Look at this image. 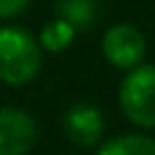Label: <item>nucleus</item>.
I'll list each match as a JSON object with an SVG mask.
<instances>
[{"label": "nucleus", "instance_id": "f257e3e1", "mask_svg": "<svg viewBox=\"0 0 155 155\" xmlns=\"http://www.w3.org/2000/svg\"><path fill=\"white\" fill-rule=\"evenodd\" d=\"M41 70V47L21 26H0V83L26 85Z\"/></svg>", "mask_w": 155, "mask_h": 155}, {"label": "nucleus", "instance_id": "f03ea898", "mask_svg": "<svg viewBox=\"0 0 155 155\" xmlns=\"http://www.w3.org/2000/svg\"><path fill=\"white\" fill-rule=\"evenodd\" d=\"M119 106L137 127H155V65H137L119 88Z\"/></svg>", "mask_w": 155, "mask_h": 155}, {"label": "nucleus", "instance_id": "7ed1b4c3", "mask_svg": "<svg viewBox=\"0 0 155 155\" xmlns=\"http://www.w3.org/2000/svg\"><path fill=\"white\" fill-rule=\"evenodd\" d=\"M145 49H147V44H145L142 31L137 26H132V23H116L101 39V52H104V57L114 67H119V70H132V67H137L142 62V57H145Z\"/></svg>", "mask_w": 155, "mask_h": 155}, {"label": "nucleus", "instance_id": "20e7f679", "mask_svg": "<svg viewBox=\"0 0 155 155\" xmlns=\"http://www.w3.org/2000/svg\"><path fill=\"white\" fill-rule=\"evenodd\" d=\"M36 140V122L21 109H0V155H26Z\"/></svg>", "mask_w": 155, "mask_h": 155}, {"label": "nucleus", "instance_id": "39448f33", "mask_svg": "<svg viewBox=\"0 0 155 155\" xmlns=\"http://www.w3.org/2000/svg\"><path fill=\"white\" fill-rule=\"evenodd\" d=\"M62 129H65L67 140L78 147H91L101 140L104 134V116L93 104H72L65 111L62 119Z\"/></svg>", "mask_w": 155, "mask_h": 155}, {"label": "nucleus", "instance_id": "423d86ee", "mask_svg": "<svg viewBox=\"0 0 155 155\" xmlns=\"http://www.w3.org/2000/svg\"><path fill=\"white\" fill-rule=\"evenodd\" d=\"M57 16L65 18L75 31L91 28L98 18V3L96 0H57Z\"/></svg>", "mask_w": 155, "mask_h": 155}, {"label": "nucleus", "instance_id": "0eeeda50", "mask_svg": "<svg viewBox=\"0 0 155 155\" xmlns=\"http://www.w3.org/2000/svg\"><path fill=\"white\" fill-rule=\"evenodd\" d=\"M98 155H155V140L145 134H122L109 140Z\"/></svg>", "mask_w": 155, "mask_h": 155}, {"label": "nucleus", "instance_id": "6e6552de", "mask_svg": "<svg viewBox=\"0 0 155 155\" xmlns=\"http://www.w3.org/2000/svg\"><path fill=\"white\" fill-rule=\"evenodd\" d=\"M75 39V28L65 21V18L57 16L52 23H47L41 28V36H39V47H44L47 52H65Z\"/></svg>", "mask_w": 155, "mask_h": 155}, {"label": "nucleus", "instance_id": "1a4fd4ad", "mask_svg": "<svg viewBox=\"0 0 155 155\" xmlns=\"http://www.w3.org/2000/svg\"><path fill=\"white\" fill-rule=\"evenodd\" d=\"M31 0H0V18H13L28 5Z\"/></svg>", "mask_w": 155, "mask_h": 155}]
</instances>
